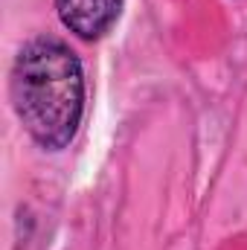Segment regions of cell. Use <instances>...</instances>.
I'll return each instance as SVG.
<instances>
[{
	"label": "cell",
	"mask_w": 247,
	"mask_h": 250,
	"mask_svg": "<svg viewBox=\"0 0 247 250\" xmlns=\"http://www.w3.org/2000/svg\"><path fill=\"white\" fill-rule=\"evenodd\" d=\"M56 12L76 38L96 41L117 23L123 0H56Z\"/></svg>",
	"instance_id": "7a4b0ae2"
},
{
	"label": "cell",
	"mask_w": 247,
	"mask_h": 250,
	"mask_svg": "<svg viewBox=\"0 0 247 250\" xmlns=\"http://www.w3.org/2000/svg\"><path fill=\"white\" fill-rule=\"evenodd\" d=\"M9 96L18 120L41 148H67L84 117L79 56L59 38H32L12 64Z\"/></svg>",
	"instance_id": "6da1fadb"
}]
</instances>
